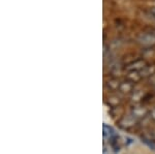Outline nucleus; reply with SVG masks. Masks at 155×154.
<instances>
[{"mask_svg":"<svg viewBox=\"0 0 155 154\" xmlns=\"http://www.w3.org/2000/svg\"><path fill=\"white\" fill-rule=\"evenodd\" d=\"M137 43L145 48H150L155 44V35L153 33H141L137 37Z\"/></svg>","mask_w":155,"mask_h":154,"instance_id":"obj_1","label":"nucleus"},{"mask_svg":"<svg viewBox=\"0 0 155 154\" xmlns=\"http://www.w3.org/2000/svg\"><path fill=\"white\" fill-rule=\"evenodd\" d=\"M137 122V119L130 113L129 115L123 116V117L119 120L118 124L120 127L123 128V129H129V128L134 127Z\"/></svg>","mask_w":155,"mask_h":154,"instance_id":"obj_2","label":"nucleus"},{"mask_svg":"<svg viewBox=\"0 0 155 154\" xmlns=\"http://www.w3.org/2000/svg\"><path fill=\"white\" fill-rule=\"evenodd\" d=\"M146 65H147L146 61L141 59V60H137L130 64H128V66L126 67V70L127 71H141Z\"/></svg>","mask_w":155,"mask_h":154,"instance_id":"obj_3","label":"nucleus"},{"mask_svg":"<svg viewBox=\"0 0 155 154\" xmlns=\"http://www.w3.org/2000/svg\"><path fill=\"white\" fill-rule=\"evenodd\" d=\"M131 114L137 119H141V118H144L145 116H147V114H148V111H147V109L145 108V106H134V108H132Z\"/></svg>","mask_w":155,"mask_h":154,"instance_id":"obj_4","label":"nucleus"},{"mask_svg":"<svg viewBox=\"0 0 155 154\" xmlns=\"http://www.w3.org/2000/svg\"><path fill=\"white\" fill-rule=\"evenodd\" d=\"M134 83H132V82L129 80H126L120 84L119 91L123 94H128L134 90Z\"/></svg>","mask_w":155,"mask_h":154,"instance_id":"obj_5","label":"nucleus"},{"mask_svg":"<svg viewBox=\"0 0 155 154\" xmlns=\"http://www.w3.org/2000/svg\"><path fill=\"white\" fill-rule=\"evenodd\" d=\"M115 136H117V135L115 133L113 128L107 126V124H104V142H107V140L111 141Z\"/></svg>","mask_w":155,"mask_h":154,"instance_id":"obj_6","label":"nucleus"},{"mask_svg":"<svg viewBox=\"0 0 155 154\" xmlns=\"http://www.w3.org/2000/svg\"><path fill=\"white\" fill-rule=\"evenodd\" d=\"M142 78H148V77L153 76L155 74V65H146L145 67L140 71Z\"/></svg>","mask_w":155,"mask_h":154,"instance_id":"obj_7","label":"nucleus"},{"mask_svg":"<svg viewBox=\"0 0 155 154\" xmlns=\"http://www.w3.org/2000/svg\"><path fill=\"white\" fill-rule=\"evenodd\" d=\"M120 84L121 82H119L117 79H111L110 81H107V87L112 91H115V90H119V87H120Z\"/></svg>","mask_w":155,"mask_h":154,"instance_id":"obj_8","label":"nucleus"},{"mask_svg":"<svg viewBox=\"0 0 155 154\" xmlns=\"http://www.w3.org/2000/svg\"><path fill=\"white\" fill-rule=\"evenodd\" d=\"M142 78L140 71H128V76H127V80L131 81L132 83H137L139 82Z\"/></svg>","mask_w":155,"mask_h":154,"instance_id":"obj_9","label":"nucleus"},{"mask_svg":"<svg viewBox=\"0 0 155 154\" xmlns=\"http://www.w3.org/2000/svg\"><path fill=\"white\" fill-rule=\"evenodd\" d=\"M143 97H144L143 91H141V90L134 91V93H132V95H131V101H134V103H140V101L143 99Z\"/></svg>","mask_w":155,"mask_h":154,"instance_id":"obj_10","label":"nucleus"},{"mask_svg":"<svg viewBox=\"0 0 155 154\" xmlns=\"http://www.w3.org/2000/svg\"><path fill=\"white\" fill-rule=\"evenodd\" d=\"M120 98L118 97V96H116V95H112V96H110L109 99H107V103L109 105H111L112 106H117L120 103Z\"/></svg>","mask_w":155,"mask_h":154,"instance_id":"obj_11","label":"nucleus"},{"mask_svg":"<svg viewBox=\"0 0 155 154\" xmlns=\"http://www.w3.org/2000/svg\"><path fill=\"white\" fill-rule=\"evenodd\" d=\"M149 115H150V118H151L152 120H154V121H155V106H154L153 109H152L151 111H150Z\"/></svg>","mask_w":155,"mask_h":154,"instance_id":"obj_12","label":"nucleus"},{"mask_svg":"<svg viewBox=\"0 0 155 154\" xmlns=\"http://www.w3.org/2000/svg\"><path fill=\"white\" fill-rule=\"evenodd\" d=\"M149 12H150V15L152 16V18L155 19V7H152V8H150Z\"/></svg>","mask_w":155,"mask_h":154,"instance_id":"obj_13","label":"nucleus"}]
</instances>
